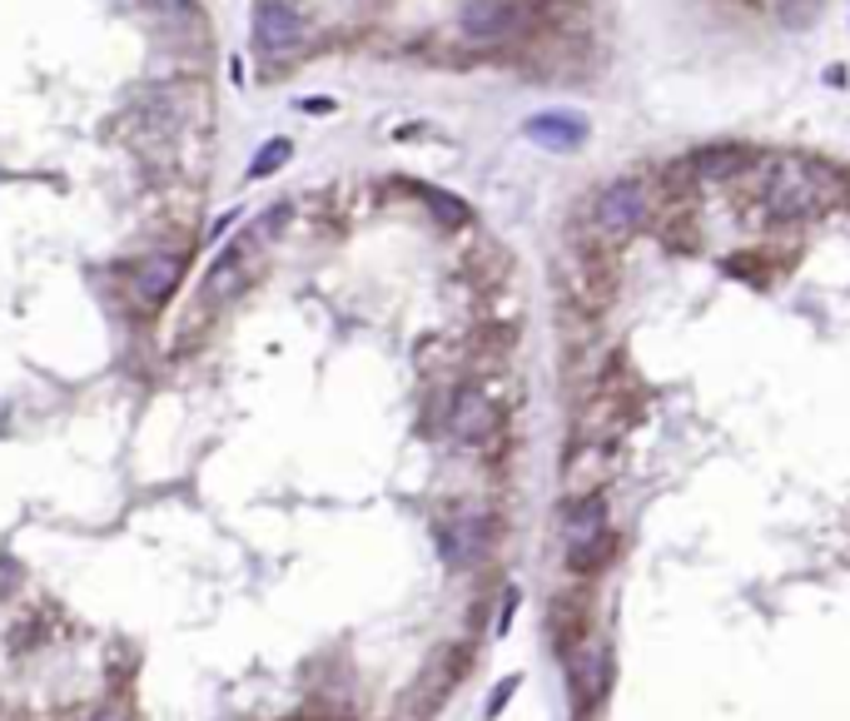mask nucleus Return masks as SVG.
Returning a JSON list of instances; mask_svg holds the SVG:
<instances>
[{
  "label": "nucleus",
  "mask_w": 850,
  "mask_h": 721,
  "mask_svg": "<svg viewBox=\"0 0 850 721\" xmlns=\"http://www.w3.org/2000/svg\"><path fill=\"white\" fill-rule=\"evenodd\" d=\"M95 721H130V717H125V712H120V707H105V712H100V717H95Z\"/></svg>",
  "instance_id": "16"
},
{
  "label": "nucleus",
  "mask_w": 850,
  "mask_h": 721,
  "mask_svg": "<svg viewBox=\"0 0 850 721\" xmlns=\"http://www.w3.org/2000/svg\"><path fill=\"white\" fill-rule=\"evenodd\" d=\"M179 274H185L179 254H150V259H140V269H135V294H140L145 304H165L169 294H175Z\"/></svg>",
  "instance_id": "8"
},
{
  "label": "nucleus",
  "mask_w": 850,
  "mask_h": 721,
  "mask_svg": "<svg viewBox=\"0 0 850 721\" xmlns=\"http://www.w3.org/2000/svg\"><path fill=\"white\" fill-rule=\"evenodd\" d=\"M646 215H652V185H646V179H636V175L607 179V185H602L597 195L587 199L592 229H597V235L607 239V244L636 235V229L646 225Z\"/></svg>",
  "instance_id": "1"
},
{
  "label": "nucleus",
  "mask_w": 850,
  "mask_h": 721,
  "mask_svg": "<svg viewBox=\"0 0 850 721\" xmlns=\"http://www.w3.org/2000/svg\"><path fill=\"white\" fill-rule=\"evenodd\" d=\"M16 582H20V562L16 557H0V597H6Z\"/></svg>",
  "instance_id": "15"
},
{
  "label": "nucleus",
  "mask_w": 850,
  "mask_h": 721,
  "mask_svg": "<svg viewBox=\"0 0 850 721\" xmlns=\"http://www.w3.org/2000/svg\"><path fill=\"white\" fill-rule=\"evenodd\" d=\"M607 652H602V646H592L587 656H582L577 662V672H572V687H577L582 692V702H602V692H607V682H612V672H607Z\"/></svg>",
  "instance_id": "10"
},
{
  "label": "nucleus",
  "mask_w": 850,
  "mask_h": 721,
  "mask_svg": "<svg viewBox=\"0 0 850 721\" xmlns=\"http://www.w3.org/2000/svg\"><path fill=\"white\" fill-rule=\"evenodd\" d=\"M239 279H244V259H239V249L219 254V259L209 264V274H205V289H199V299H205V304H225L229 294L239 289Z\"/></svg>",
  "instance_id": "9"
},
{
  "label": "nucleus",
  "mask_w": 850,
  "mask_h": 721,
  "mask_svg": "<svg viewBox=\"0 0 850 721\" xmlns=\"http://www.w3.org/2000/svg\"><path fill=\"white\" fill-rule=\"evenodd\" d=\"M527 140L542 145V150H577L582 140H587V125H582V115H567V110H542L533 115V120L523 125Z\"/></svg>",
  "instance_id": "7"
},
{
  "label": "nucleus",
  "mask_w": 850,
  "mask_h": 721,
  "mask_svg": "<svg viewBox=\"0 0 850 721\" xmlns=\"http://www.w3.org/2000/svg\"><path fill=\"white\" fill-rule=\"evenodd\" d=\"M463 36L467 40H483V46H497L507 40L517 26H523V10L513 0H463Z\"/></svg>",
  "instance_id": "6"
},
{
  "label": "nucleus",
  "mask_w": 850,
  "mask_h": 721,
  "mask_svg": "<svg viewBox=\"0 0 850 721\" xmlns=\"http://www.w3.org/2000/svg\"><path fill=\"white\" fill-rule=\"evenodd\" d=\"M448 433L458 443H467V448L487 443L497 433V403L487 394H477V388H458V394H453V408H448Z\"/></svg>",
  "instance_id": "5"
},
{
  "label": "nucleus",
  "mask_w": 850,
  "mask_h": 721,
  "mask_svg": "<svg viewBox=\"0 0 850 721\" xmlns=\"http://www.w3.org/2000/svg\"><path fill=\"white\" fill-rule=\"evenodd\" d=\"M438 547H443V557H448L453 567H473V562H483L487 547H493V523L477 517V513L448 517V523L438 527Z\"/></svg>",
  "instance_id": "4"
},
{
  "label": "nucleus",
  "mask_w": 850,
  "mask_h": 721,
  "mask_svg": "<svg viewBox=\"0 0 850 721\" xmlns=\"http://www.w3.org/2000/svg\"><path fill=\"white\" fill-rule=\"evenodd\" d=\"M513 692H517V676H507V682H497L493 687V697H487V717H497L507 702H513Z\"/></svg>",
  "instance_id": "13"
},
{
  "label": "nucleus",
  "mask_w": 850,
  "mask_h": 721,
  "mask_svg": "<svg viewBox=\"0 0 850 721\" xmlns=\"http://www.w3.org/2000/svg\"><path fill=\"white\" fill-rule=\"evenodd\" d=\"M423 195H428V209H433V215H443L448 225H463V205H458L453 195H443V189H423Z\"/></svg>",
  "instance_id": "12"
},
{
  "label": "nucleus",
  "mask_w": 850,
  "mask_h": 721,
  "mask_svg": "<svg viewBox=\"0 0 850 721\" xmlns=\"http://www.w3.org/2000/svg\"><path fill=\"white\" fill-rule=\"evenodd\" d=\"M562 547H567L572 572H592V567L607 562L612 523H607V503H602L597 493H582L567 503V513H562Z\"/></svg>",
  "instance_id": "2"
},
{
  "label": "nucleus",
  "mask_w": 850,
  "mask_h": 721,
  "mask_svg": "<svg viewBox=\"0 0 850 721\" xmlns=\"http://www.w3.org/2000/svg\"><path fill=\"white\" fill-rule=\"evenodd\" d=\"M155 10H159L165 20H185L189 10H195V0H155Z\"/></svg>",
  "instance_id": "14"
},
{
  "label": "nucleus",
  "mask_w": 850,
  "mask_h": 721,
  "mask_svg": "<svg viewBox=\"0 0 850 721\" xmlns=\"http://www.w3.org/2000/svg\"><path fill=\"white\" fill-rule=\"evenodd\" d=\"M289 155H294V145H289V140H269V145H264L259 155H254V165H249V179H269L274 169H279L284 160H289Z\"/></svg>",
  "instance_id": "11"
},
{
  "label": "nucleus",
  "mask_w": 850,
  "mask_h": 721,
  "mask_svg": "<svg viewBox=\"0 0 850 721\" xmlns=\"http://www.w3.org/2000/svg\"><path fill=\"white\" fill-rule=\"evenodd\" d=\"M254 46L264 56H294V50L309 46V20L289 0H259V10H254Z\"/></svg>",
  "instance_id": "3"
}]
</instances>
